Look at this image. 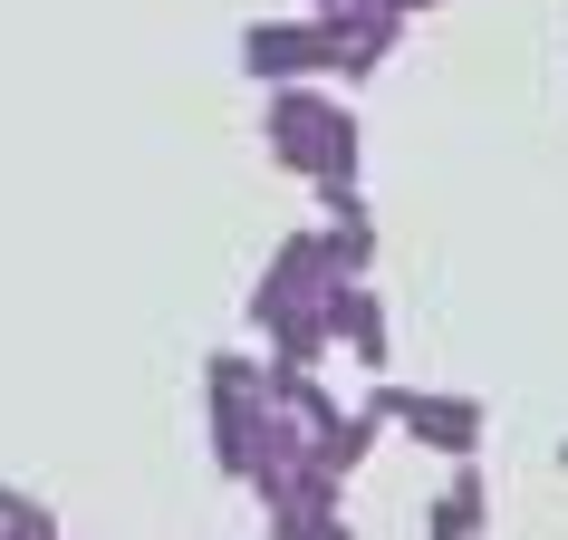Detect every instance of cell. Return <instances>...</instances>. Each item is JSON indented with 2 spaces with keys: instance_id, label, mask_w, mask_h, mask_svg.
Instances as JSON below:
<instances>
[{
  "instance_id": "obj_1",
  "label": "cell",
  "mask_w": 568,
  "mask_h": 540,
  "mask_svg": "<svg viewBox=\"0 0 568 540\" xmlns=\"http://www.w3.org/2000/svg\"><path fill=\"white\" fill-rule=\"evenodd\" d=\"M376 416H405L434 453H453V463H473L481 444V396H405V387H376Z\"/></svg>"
},
{
  "instance_id": "obj_2",
  "label": "cell",
  "mask_w": 568,
  "mask_h": 540,
  "mask_svg": "<svg viewBox=\"0 0 568 540\" xmlns=\"http://www.w3.org/2000/svg\"><path fill=\"white\" fill-rule=\"evenodd\" d=\"M481 521H491V492H481L473 463H453L444 502H434V540H481Z\"/></svg>"
},
{
  "instance_id": "obj_3",
  "label": "cell",
  "mask_w": 568,
  "mask_h": 540,
  "mask_svg": "<svg viewBox=\"0 0 568 540\" xmlns=\"http://www.w3.org/2000/svg\"><path fill=\"white\" fill-rule=\"evenodd\" d=\"M559 463H568V434H559Z\"/></svg>"
}]
</instances>
